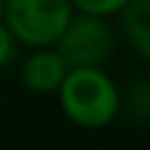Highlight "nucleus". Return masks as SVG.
Returning a JSON list of instances; mask_svg holds the SVG:
<instances>
[{
  "instance_id": "nucleus-1",
  "label": "nucleus",
  "mask_w": 150,
  "mask_h": 150,
  "mask_svg": "<svg viewBox=\"0 0 150 150\" xmlns=\"http://www.w3.org/2000/svg\"><path fill=\"white\" fill-rule=\"evenodd\" d=\"M55 98L66 121L87 132L108 129L121 116V87L108 69H69Z\"/></svg>"
},
{
  "instance_id": "nucleus-2",
  "label": "nucleus",
  "mask_w": 150,
  "mask_h": 150,
  "mask_svg": "<svg viewBox=\"0 0 150 150\" xmlns=\"http://www.w3.org/2000/svg\"><path fill=\"white\" fill-rule=\"evenodd\" d=\"M71 3L66 0H3L0 18L16 47L47 50L55 47L71 21Z\"/></svg>"
},
{
  "instance_id": "nucleus-3",
  "label": "nucleus",
  "mask_w": 150,
  "mask_h": 150,
  "mask_svg": "<svg viewBox=\"0 0 150 150\" xmlns=\"http://www.w3.org/2000/svg\"><path fill=\"white\" fill-rule=\"evenodd\" d=\"M116 45L119 34L113 21L74 11L69 26L55 42V50L69 69H105V63L116 53Z\"/></svg>"
},
{
  "instance_id": "nucleus-4",
  "label": "nucleus",
  "mask_w": 150,
  "mask_h": 150,
  "mask_svg": "<svg viewBox=\"0 0 150 150\" xmlns=\"http://www.w3.org/2000/svg\"><path fill=\"white\" fill-rule=\"evenodd\" d=\"M69 74V66L58 55L55 47L47 50H29L24 61L18 63V79L21 84L34 95H55Z\"/></svg>"
},
{
  "instance_id": "nucleus-5",
  "label": "nucleus",
  "mask_w": 150,
  "mask_h": 150,
  "mask_svg": "<svg viewBox=\"0 0 150 150\" xmlns=\"http://www.w3.org/2000/svg\"><path fill=\"white\" fill-rule=\"evenodd\" d=\"M116 34L127 40V45L142 58H150V3L148 0H127L124 11L113 18Z\"/></svg>"
},
{
  "instance_id": "nucleus-6",
  "label": "nucleus",
  "mask_w": 150,
  "mask_h": 150,
  "mask_svg": "<svg viewBox=\"0 0 150 150\" xmlns=\"http://www.w3.org/2000/svg\"><path fill=\"white\" fill-rule=\"evenodd\" d=\"M121 113H127L134 124H145L150 116V84L148 76L132 79L127 90H121Z\"/></svg>"
},
{
  "instance_id": "nucleus-7",
  "label": "nucleus",
  "mask_w": 150,
  "mask_h": 150,
  "mask_svg": "<svg viewBox=\"0 0 150 150\" xmlns=\"http://www.w3.org/2000/svg\"><path fill=\"white\" fill-rule=\"evenodd\" d=\"M124 5H127V0H76V3H71L74 11H79L84 16L103 18V21H113L124 11Z\"/></svg>"
},
{
  "instance_id": "nucleus-8",
  "label": "nucleus",
  "mask_w": 150,
  "mask_h": 150,
  "mask_svg": "<svg viewBox=\"0 0 150 150\" xmlns=\"http://www.w3.org/2000/svg\"><path fill=\"white\" fill-rule=\"evenodd\" d=\"M16 53H18V47H16L13 37L8 34V29H5V24H3V18H0V69L11 66V63L16 61Z\"/></svg>"
}]
</instances>
